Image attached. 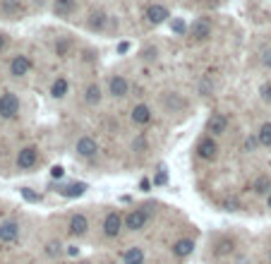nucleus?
<instances>
[{
	"label": "nucleus",
	"mask_w": 271,
	"mask_h": 264,
	"mask_svg": "<svg viewBox=\"0 0 271 264\" xmlns=\"http://www.w3.org/2000/svg\"><path fill=\"white\" fill-rule=\"evenodd\" d=\"M84 101H86L89 106L101 104V87H99V84H89L86 91H84Z\"/></svg>",
	"instance_id": "412c9836"
},
{
	"label": "nucleus",
	"mask_w": 271,
	"mask_h": 264,
	"mask_svg": "<svg viewBox=\"0 0 271 264\" xmlns=\"http://www.w3.org/2000/svg\"><path fill=\"white\" fill-rule=\"evenodd\" d=\"M269 262H271V250H269Z\"/></svg>",
	"instance_id": "79ce46f5"
},
{
	"label": "nucleus",
	"mask_w": 271,
	"mask_h": 264,
	"mask_svg": "<svg viewBox=\"0 0 271 264\" xmlns=\"http://www.w3.org/2000/svg\"><path fill=\"white\" fill-rule=\"evenodd\" d=\"M46 252H48L51 257H55V255L60 252V243H48V247H46Z\"/></svg>",
	"instance_id": "72a5a7b5"
},
{
	"label": "nucleus",
	"mask_w": 271,
	"mask_h": 264,
	"mask_svg": "<svg viewBox=\"0 0 271 264\" xmlns=\"http://www.w3.org/2000/svg\"><path fill=\"white\" fill-rule=\"evenodd\" d=\"M192 250H194V243L187 240V238H183V240H178V243L173 245V255H175V257H190Z\"/></svg>",
	"instance_id": "a211bd4d"
},
{
	"label": "nucleus",
	"mask_w": 271,
	"mask_h": 264,
	"mask_svg": "<svg viewBox=\"0 0 271 264\" xmlns=\"http://www.w3.org/2000/svg\"><path fill=\"white\" fill-rule=\"evenodd\" d=\"M106 22H108V15H106L103 10H94V12L89 15V19H86V29H89V32H101V29L106 27Z\"/></svg>",
	"instance_id": "f8f14e48"
},
{
	"label": "nucleus",
	"mask_w": 271,
	"mask_h": 264,
	"mask_svg": "<svg viewBox=\"0 0 271 264\" xmlns=\"http://www.w3.org/2000/svg\"><path fill=\"white\" fill-rule=\"evenodd\" d=\"M86 228H89L86 216H84V214H75V216H72V221H70V233H72V235H84V233H86Z\"/></svg>",
	"instance_id": "f3484780"
},
{
	"label": "nucleus",
	"mask_w": 271,
	"mask_h": 264,
	"mask_svg": "<svg viewBox=\"0 0 271 264\" xmlns=\"http://www.w3.org/2000/svg\"><path fill=\"white\" fill-rule=\"evenodd\" d=\"M156 183H158V185H161V183H166V168H163V166H161V173L156 176Z\"/></svg>",
	"instance_id": "4c0bfd02"
},
{
	"label": "nucleus",
	"mask_w": 271,
	"mask_h": 264,
	"mask_svg": "<svg viewBox=\"0 0 271 264\" xmlns=\"http://www.w3.org/2000/svg\"><path fill=\"white\" fill-rule=\"evenodd\" d=\"M259 96H262L264 104H271V82H267V84L259 87Z\"/></svg>",
	"instance_id": "c85d7f7f"
},
{
	"label": "nucleus",
	"mask_w": 271,
	"mask_h": 264,
	"mask_svg": "<svg viewBox=\"0 0 271 264\" xmlns=\"http://www.w3.org/2000/svg\"><path fill=\"white\" fill-rule=\"evenodd\" d=\"M226 127H228V120H226V115H221V113H214L206 120V130L211 135H223Z\"/></svg>",
	"instance_id": "ddd939ff"
},
{
	"label": "nucleus",
	"mask_w": 271,
	"mask_h": 264,
	"mask_svg": "<svg viewBox=\"0 0 271 264\" xmlns=\"http://www.w3.org/2000/svg\"><path fill=\"white\" fill-rule=\"evenodd\" d=\"M269 207H271V192H269Z\"/></svg>",
	"instance_id": "a19ab883"
},
{
	"label": "nucleus",
	"mask_w": 271,
	"mask_h": 264,
	"mask_svg": "<svg viewBox=\"0 0 271 264\" xmlns=\"http://www.w3.org/2000/svg\"><path fill=\"white\" fill-rule=\"evenodd\" d=\"M163 106H166L168 113H175V111H183V108H185V101H183L178 94H168V96L163 99Z\"/></svg>",
	"instance_id": "aec40b11"
},
{
	"label": "nucleus",
	"mask_w": 271,
	"mask_h": 264,
	"mask_svg": "<svg viewBox=\"0 0 271 264\" xmlns=\"http://www.w3.org/2000/svg\"><path fill=\"white\" fill-rule=\"evenodd\" d=\"M259 144L262 147H271V123H264L262 127H259Z\"/></svg>",
	"instance_id": "393cba45"
},
{
	"label": "nucleus",
	"mask_w": 271,
	"mask_h": 264,
	"mask_svg": "<svg viewBox=\"0 0 271 264\" xmlns=\"http://www.w3.org/2000/svg\"><path fill=\"white\" fill-rule=\"evenodd\" d=\"M17 113H19V99H17V94L5 91L0 96V118L10 120V118H15Z\"/></svg>",
	"instance_id": "f03ea898"
},
{
	"label": "nucleus",
	"mask_w": 271,
	"mask_h": 264,
	"mask_svg": "<svg viewBox=\"0 0 271 264\" xmlns=\"http://www.w3.org/2000/svg\"><path fill=\"white\" fill-rule=\"evenodd\" d=\"M147 221H149V214H147L144 209H135V211H130V214L125 216V228H130V230H142V228L147 226Z\"/></svg>",
	"instance_id": "7ed1b4c3"
},
{
	"label": "nucleus",
	"mask_w": 271,
	"mask_h": 264,
	"mask_svg": "<svg viewBox=\"0 0 271 264\" xmlns=\"http://www.w3.org/2000/svg\"><path fill=\"white\" fill-rule=\"evenodd\" d=\"M252 190H254L257 194H267V192H271V180H269V176H259V178L254 180Z\"/></svg>",
	"instance_id": "5701e85b"
},
{
	"label": "nucleus",
	"mask_w": 271,
	"mask_h": 264,
	"mask_svg": "<svg viewBox=\"0 0 271 264\" xmlns=\"http://www.w3.org/2000/svg\"><path fill=\"white\" fill-rule=\"evenodd\" d=\"M168 17H170V12H168V7H166V5L154 2V5H149V7H147V19H149L152 24H161V22H166Z\"/></svg>",
	"instance_id": "6e6552de"
},
{
	"label": "nucleus",
	"mask_w": 271,
	"mask_h": 264,
	"mask_svg": "<svg viewBox=\"0 0 271 264\" xmlns=\"http://www.w3.org/2000/svg\"><path fill=\"white\" fill-rule=\"evenodd\" d=\"M262 65H264V68H269V70H271V46H269V48H264V51H262Z\"/></svg>",
	"instance_id": "2f4dec72"
},
{
	"label": "nucleus",
	"mask_w": 271,
	"mask_h": 264,
	"mask_svg": "<svg viewBox=\"0 0 271 264\" xmlns=\"http://www.w3.org/2000/svg\"><path fill=\"white\" fill-rule=\"evenodd\" d=\"M139 264H144V262H139Z\"/></svg>",
	"instance_id": "c03bdc74"
},
{
	"label": "nucleus",
	"mask_w": 271,
	"mask_h": 264,
	"mask_svg": "<svg viewBox=\"0 0 271 264\" xmlns=\"http://www.w3.org/2000/svg\"><path fill=\"white\" fill-rule=\"evenodd\" d=\"M84 192H86V183H75V185L63 190L65 197H79V194H84Z\"/></svg>",
	"instance_id": "a878e982"
},
{
	"label": "nucleus",
	"mask_w": 271,
	"mask_h": 264,
	"mask_svg": "<svg viewBox=\"0 0 271 264\" xmlns=\"http://www.w3.org/2000/svg\"><path fill=\"white\" fill-rule=\"evenodd\" d=\"M127 89H130V84H127V79L120 75H113L108 79V91H111V96H116V99H122L125 94H127Z\"/></svg>",
	"instance_id": "1a4fd4ad"
},
{
	"label": "nucleus",
	"mask_w": 271,
	"mask_h": 264,
	"mask_svg": "<svg viewBox=\"0 0 271 264\" xmlns=\"http://www.w3.org/2000/svg\"><path fill=\"white\" fill-rule=\"evenodd\" d=\"M72 38L70 36H60L55 41V55H60V58H68L70 53H72Z\"/></svg>",
	"instance_id": "6ab92c4d"
},
{
	"label": "nucleus",
	"mask_w": 271,
	"mask_h": 264,
	"mask_svg": "<svg viewBox=\"0 0 271 264\" xmlns=\"http://www.w3.org/2000/svg\"><path fill=\"white\" fill-rule=\"evenodd\" d=\"M130 115H132V123H137V125H147V123H152V108H149L147 104L135 106Z\"/></svg>",
	"instance_id": "2eb2a0df"
},
{
	"label": "nucleus",
	"mask_w": 271,
	"mask_h": 264,
	"mask_svg": "<svg viewBox=\"0 0 271 264\" xmlns=\"http://www.w3.org/2000/svg\"><path fill=\"white\" fill-rule=\"evenodd\" d=\"M51 176H53V178H63V176H65V171H63L60 166H53V168H51Z\"/></svg>",
	"instance_id": "c9c22d12"
},
{
	"label": "nucleus",
	"mask_w": 271,
	"mask_h": 264,
	"mask_svg": "<svg viewBox=\"0 0 271 264\" xmlns=\"http://www.w3.org/2000/svg\"><path fill=\"white\" fill-rule=\"evenodd\" d=\"M120 228H122V216H120L118 211H111V214L106 216V221H103V233H106L108 238H116L118 233H120Z\"/></svg>",
	"instance_id": "9d476101"
},
{
	"label": "nucleus",
	"mask_w": 271,
	"mask_h": 264,
	"mask_svg": "<svg viewBox=\"0 0 271 264\" xmlns=\"http://www.w3.org/2000/svg\"><path fill=\"white\" fill-rule=\"evenodd\" d=\"M211 89H214L211 75H204L202 77V82H199V94H202V96H209V94H211Z\"/></svg>",
	"instance_id": "bb28decb"
},
{
	"label": "nucleus",
	"mask_w": 271,
	"mask_h": 264,
	"mask_svg": "<svg viewBox=\"0 0 271 264\" xmlns=\"http://www.w3.org/2000/svg\"><path fill=\"white\" fill-rule=\"evenodd\" d=\"M197 154H199L204 161H214L216 154H219V144H216L211 137H204V140H199V144H197Z\"/></svg>",
	"instance_id": "39448f33"
},
{
	"label": "nucleus",
	"mask_w": 271,
	"mask_h": 264,
	"mask_svg": "<svg viewBox=\"0 0 271 264\" xmlns=\"http://www.w3.org/2000/svg\"><path fill=\"white\" fill-rule=\"evenodd\" d=\"M17 235H19V226H17L15 221L0 224V240H2V243H12Z\"/></svg>",
	"instance_id": "dca6fc26"
},
{
	"label": "nucleus",
	"mask_w": 271,
	"mask_h": 264,
	"mask_svg": "<svg viewBox=\"0 0 271 264\" xmlns=\"http://www.w3.org/2000/svg\"><path fill=\"white\" fill-rule=\"evenodd\" d=\"M36 161H39V151L34 149V147H24L17 154V166L19 168H34Z\"/></svg>",
	"instance_id": "0eeeda50"
},
{
	"label": "nucleus",
	"mask_w": 271,
	"mask_h": 264,
	"mask_svg": "<svg viewBox=\"0 0 271 264\" xmlns=\"http://www.w3.org/2000/svg\"><path fill=\"white\" fill-rule=\"evenodd\" d=\"M22 197H24L27 202H39V194H36V192H32L29 188H24V190H22Z\"/></svg>",
	"instance_id": "473e14b6"
},
{
	"label": "nucleus",
	"mask_w": 271,
	"mask_h": 264,
	"mask_svg": "<svg viewBox=\"0 0 271 264\" xmlns=\"http://www.w3.org/2000/svg\"><path fill=\"white\" fill-rule=\"evenodd\" d=\"M127 51H130V43H127V41H122V43L118 46V53H127Z\"/></svg>",
	"instance_id": "58836bf2"
},
{
	"label": "nucleus",
	"mask_w": 271,
	"mask_h": 264,
	"mask_svg": "<svg viewBox=\"0 0 271 264\" xmlns=\"http://www.w3.org/2000/svg\"><path fill=\"white\" fill-rule=\"evenodd\" d=\"M77 10V0H53L55 17H70Z\"/></svg>",
	"instance_id": "4468645a"
},
{
	"label": "nucleus",
	"mask_w": 271,
	"mask_h": 264,
	"mask_svg": "<svg viewBox=\"0 0 271 264\" xmlns=\"http://www.w3.org/2000/svg\"><path fill=\"white\" fill-rule=\"evenodd\" d=\"M29 70H32V60L27 55H15L10 60V75L12 77H24L29 75Z\"/></svg>",
	"instance_id": "20e7f679"
},
{
	"label": "nucleus",
	"mask_w": 271,
	"mask_h": 264,
	"mask_svg": "<svg viewBox=\"0 0 271 264\" xmlns=\"http://www.w3.org/2000/svg\"><path fill=\"white\" fill-rule=\"evenodd\" d=\"M0 10H2V15H5L7 19H19V17L24 15L22 0H2V2H0Z\"/></svg>",
	"instance_id": "423d86ee"
},
{
	"label": "nucleus",
	"mask_w": 271,
	"mask_h": 264,
	"mask_svg": "<svg viewBox=\"0 0 271 264\" xmlns=\"http://www.w3.org/2000/svg\"><path fill=\"white\" fill-rule=\"evenodd\" d=\"M219 255H226V252H233V240H221L219 243Z\"/></svg>",
	"instance_id": "c756f323"
},
{
	"label": "nucleus",
	"mask_w": 271,
	"mask_h": 264,
	"mask_svg": "<svg viewBox=\"0 0 271 264\" xmlns=\"http://www.w3.org/2000/svg\"><path fill=\"white\" fill-rule=\"evenodd\" d=\"M139 262H144V252L139 247H132V250L125 252V264H139Z\"/></svg>",
	"instance_id": "b1692460"
},
{
	"label": "nucleus",
	"mask_w": 271,
	"mask_h": 264,
	"mask_svg": "<svg viewBox=\"0 0 271 264\" xmlns=\"http://www.w3.org/2000/svg\"><path fill=\"white\" fill-rule=\"evenodd\" d=\"M170 29H173L175 34H180V36H183V34H187V24H185L180 17H175V19L170 22Z\"/></svg>",
	"instance_id": "cd10ccee"
},
{
	"label": "nucleus",
	"mask_w": 271,
	"mask_h": 264,
	"mask_svg": "<svg viewBox=\"0 0 271 264\" xmlns=\"http://www.w3.org/2000/svg\"><path fill=\"white\" fill-rule=\"evenodd\" d=\"M34 2H36V5H43V0H34Z\"/></svg>",
	"instance_id": "ea45409f"
},
{
	"label": "nucleus",
	"mask_w": 271,
	"mask_h": 264,
	"mask_svg": "<svg viewBox=\"0 0 271 264\" xmlns=\"http://www.w3.org/2000/svg\"><path fill=\"white\" fill-rule=\"evenodd\" d=\"M142 55H144L147 60H156V48H144V51H142Z\"/></svg>",
	"instance_id": "f704fd0d"
},
{
	"label": "nucleus",
	"mask_w": 271,
	"mask_h": 264,
	"mask_svg": "<svg viewBox=\"0 0 271 264\" xmlns=\"http://www.w3.org/2000/svg\"><path fill=\"white\" fill-rule=\"evenodd\" d=\"M75 149H77V154L82 156V158H91V156H96L99 144H96V140H91V137H82Z\"/></svg>",
	"instance_id": "9b49d317"
},
{
	"label": "nucleus",
	"mask_w": 271,
	"mask_h": 264,
	"mask_svg": "<svg viewBox=\"0 0 271 264\" xmlns=\"http://www.w3.org/2000/svg\"><path fill=\"white\" fill-rule=\"evenodd\" d=\"M257 144H259V137H247L242 147H245V151H254L257 149Z\"/></svg>",
	"instance_id": "7c9ffc66"
},
{
	"label": "nucleus",
	"mask_w": 271,
	"mask_h": 264,
	"mask_svg": "<svg viewBox=\"0 0 271 264\" xmlns=\"http://www.w3.org/2000/svg\"><path fill=\"white\" fill-rule=\"evenodd\" d=\"M82 264H89V262H82Z\"/></svg>",
	"instance_id": "37998d69"
},
{
	"label": "nucleus",
	"mask_w": 271,
	"mask_h": 264,
	"mask_svg": "<svg viewBox=\"0 0 271 264\" xmlns=\"http://www.w3.org/2000/svg\"><path fill=\"white\" fill-rule=\"evenodd\" d=\"M5 48H7V34H2V32H0V53H2Z\"/></svg>",
	"instance_id": "e433bc0d"
},
{
	"label": "nucleus",
	"mask_w": 271,
	"mask_h": 264,
	"mask_svg": "<svg viewBox=\"0 0 271 264\" xmlns=\"http://www.w3.org/2000/svg\"><path fill=\"white\" fill-rule=\"evenodd\" d=\"M209 36H211V22H209V17H197L192 24L187 27L190 43H204V41H209Z\"/></svg>",
	"instance_id": "f257e3e1"
},
{
	"label": "nucleus",
	"mask_w": 271,
	"mask_h": 264,
	"mask_svg": "<svg viewBox=\"0 0 271 264\" xmlns=\"http://www.w3.org/2000/svg\"><path fill=\"white\" fill-rule=\"evenodd\" d=\"M68 94V79L65 77H58L55 82H53V87H51V96L53 99H63Z\"/></svg>",
	"instance_id": "4be33fe9"
}]
</instances>
